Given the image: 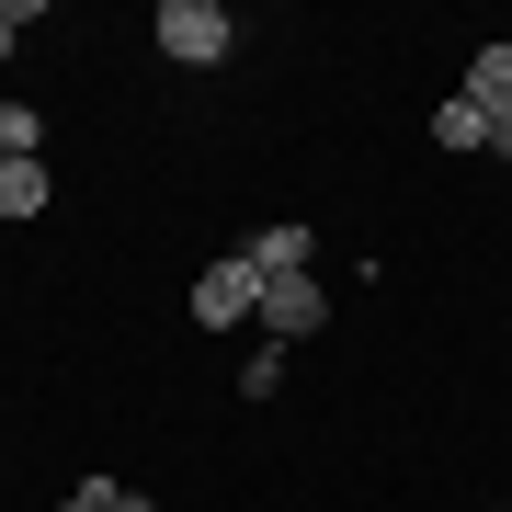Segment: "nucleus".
Masks as SVG:
<instances>
[{"instance_id": "nucleus-1", "label": "nucleus", "mask_w": 512, "mask_h": 512, "mask_svg": "<svg viewBox=\"0 0 512 512\" xmlns=\"http://www.w3.org/2000/svg\"><path fill=\"white\" fill-rule=\"evenodd\" d=\"M148 35H160V57H183V69H217V57L239 46V23L217 12V0H160Z\"/></svg>"}, {"instance_id": "nucleus-2", "label": "nucleus", "mask_w": 512, "mask_h": 512, "mask_svg": "<svg viewBox=\"0 0 512 512\" xmlns=\"http://www.w3.org/2000/svg\"><path fill=\"white\" fill-rule=\"evenodd\" d=\"M194 330H262V274H251V251H228V262H205V274H194Z\"/></svg>"}, {"instance_id": "nucleus-3", "label": "nucleus", "mask_w": 512, "mask_h": 512, "mask_svg": "<svg viewBox=\"0 0 512 512\" xmlns=\"http://www.w3.org/2000/svg\"><path fill=\"white\" fill-rule=\"evenodd\" d=\"M319 330H330V285L319 274H274V285H262V342H319Z\"/></svg>"}, {"instance_id": "nucleus-4", "label": "nucleus", "mask_w": 512, "mask_h": 512, "mask_svg": "<svg viewBox=\"0 0 512 512\" xmlns=\"http://www.w3.org/2000/svg\"><path fill=\"white\" fill-rule=\"evenodd\" d=\"M456 92H467L478 114H490V137L512 126V35H501V46H478V57H467V80H456Z\"/></svg>"}, {"instance_id": "nucleus-5", "label": "nucleus", "mask_w": 512, "mask_h": 512, "mask_svg": "<svg viewBox=\"0 0 512 512\" xmlns=\"http://www.w3.org/2000/svg\"><path fill=\"white\" fill-rule=\"evenodd\" d=\"M308 251H319V239H308V217H274V228L251 239V274H262V285H274V274H308Z\"/></svg>"}, {"instance_id": "nucleus-6", "label": "nucleus", "mask_w": 512, "mask_h": 512, "mask_svg": "<svg viewBox=\"0 0 512 512\" xmlns=\"http://www.w3.org/2000/svg\"><path fill=\"white\" fill-rule=\"evenodd\" d=\"M46 160H0V217H46Z\"/></svg>"}, {"instance_id": "nucleus-7", "label": "nucleus", "mask_w": 512, "mask_h": 512, "mask_svg": "<svg viewBox=\"0 0 512 512\" xmlns=\"http://www.w3.org/2000/svg\"><path fill=\"white\" fill-rule=\"evenodd\" d=\"M433 137H444V148H490V114H478L467 92H444V103H433Z\"/></svg>"}, {"instance_id": "nucleus-8", "label": "nucleus", "mask_w": 512, "mask_h": 512, "mask_svg": "<svg viewBox=\"0 0 512 512\" xmlns=\"http://www.w3.org/2000/svg\"><path fill=\"white\" fill-rule=\"evenodd\" d=\"M46 148V114L35 103H0V160H35Z\"/></svg>"}, {"instance_id": "nucleus-9", "label": "nucleus", "mask_w": 512, "mask_h": 512, "mask_svg": "<svg viewBox=\"0 0 512 512\" xmlns=\"http://www.w3.org/2000/svg\"><path fill=\"white\" fill-rule=\"evenodd\" d=\"M57 512H126V478H80V490H57Z\"/></svg>"}, {"instance_id": "nucleus-10", "label": "nucleus", "mask_w": 512, "mask_h": 512, "mask_svg": "<svg viewBox=\"0 0 512 512\" xmlns=\"http://www.w3.org/2000/svg\"><path fill=\"white\" fill-rule=\"evenodd\" d=\"M23 23H35V0H0V57L23 46Z\"/></svg>"}, {"instance_id": "nucleus-11", "label": "nucleus", "mask_w": 512, "mask_h": 512, "mask_svg": "<svg viewBox=\"0 0 512 512\" xmlns=\"http://www.w3.org/2000/svg\"><path fill=\"white\" fill-rule=\"evenodd\" d=\"M501 512H512V501H501Z\"/></svg>"}]
</instances>
